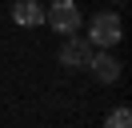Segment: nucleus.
Instances as JSON below:
<instances>
[{
    "label": "nucleus",
    "mask_w": 132,
    "mask_h": 128,
    "mask_svg": "<svg viewBox=\"0 0 132 128\" xmlns=\"http://www.w3.org/2000/svg\"><path fill=\"white\" fill-rule=\"evenodd\" d=\"M116 4H120V0H116Z\"/></svg>",
    "instance_id": "obj_7"
},
{
    "label": "nucleus",
    "mask_w": 132,
    "mask_h": 128,
    "mask_svg": "<svg viewBox=\"0 0 132 128\" xmlns=\"http://www.w3.org/2000/svg\"><path fill=\"white\" fill-rule=\"evenodd\" d=\"M88 68H92V76H96L100 84H116V80H120V72H124V64L116 60L108 48H100V52H92Z\"/></svg>",
    "instance_id": "obj_4"
},
{
    "label": "nucleus",
    "mask_w": 132,
    "mask_h": 128,
    "mask_svg": "<svg viewBox=\"0 0 132 128\" xmlns=\"http://www.w3.org/2000/svg\"><path fill=\"white\" fill-rule=\"evenodd\" d=\"M44 24H48L52 32H60V36H72V32L80 28V8H76V0H52L48 12H44Z\"/></svg>",
    "instance_id": "obj_2"
},
{
    "label": "nucleus",
    "mask_w": 132,
    "mask_h": 128,
    "mask_svg": "<svg viewBox=\"0 0 132 128\" xmlns=\"http://www.w3.org/2000/svg\"><path fill=\"white\" fill-rule=\"evenodd\" d=\"M104 128H132V112L128 108H112L104 116Z\"/></svg>",
    "instance_id": "obj_6"
},
{
    "label": "nucleus",
    "mask_w": 132,
    "mask_h": 128,
    "mask_svg": "<svg viewBox=\"0 0 132 128\" xmlns=\"http://www.w3.org/2000/svg\"><path fill=\"white\" fill-rule=\"evenodd\" d=\"M56 60H60V68H88V60H92V44L84 36H64V44H60V52H56Z\"/></svg>",
    "instance_id": "obj_3"
},
{
    "label": "nucleus",
    "mask_w": 132,
    "mask_h": 128,
    "mask_svg": "<svg viewBox=\"0 0 132 128\" xmlns=\"http://www.w3.org/2000/svg\"><path fill=\"white\" fill-rule=\"evenodd\" d=\"M120 40H124V24H120L116 12H96L92 16V24H88V44L92 48H112Z\"/></svg>",
    "instance_id": "obj_1"
},
{
    "label": "nucleus",
    "mask_w": 132,
    "mask_h": 128,
    "mask_svg": "<svg viewBox=\"0 0 132 128\" xmlns=\"http://www.w3.org/2000/svg\"><path fill=\"white\" fill-rule=\"evenodd\" d=\"M12 20L20 28H36V24H44V4L40 0H16L12 4Z\"/></svg>",
    "instance_id": "obj_5"
}]
</instances>
